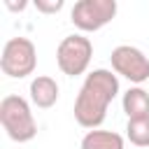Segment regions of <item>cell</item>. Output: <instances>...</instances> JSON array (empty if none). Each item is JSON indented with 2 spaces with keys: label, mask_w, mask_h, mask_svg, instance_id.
Wrapping results in <instances>:
<instances>
[{
  "label": "cell",
  "mask_w": 149,
  "mask_h": 149,
  "mask_svg": "<svg viewBox=\"0 0 149 149\" xmlns=\"http://www.w3.org/2000/svg\"><path fill=\"white\" fill-rule=\"evenodd\" d=\"M126 137L135 147H149V116L147 119H128Z\"/></svg>",
  "instance_id": "30bf717a"
},
{
  "label": "cell",
  "mask_w": 149,
  "mask_h": 149,
  "mask_svg": "<svg viewBox=\"0 0 149 149\" xmlns=\"http://www.w3.org/2000/svg\"><path fill=\"white\" fill-rule=\"evenodd\" d=\"M37 65V49L28 37H12L2 47L0 70L12 79H23L35 72Z\"/></svg>",
  "instance_id": "3957f363"
},
{
  "label": "cell",
  "mask_w": 149,
  "mask_h": 149,
  "mask_svg": "<svg viewBox=\"0 0 149 149\" xmlns=\"http://www.w3.org/2000/svg\"><path fill=\"white\" fill-rule=\"evenodd\" d=\"M5 7H9V9H14V12H16V9L21 12V9H26V7H28V2L23 0V2H19V5H16V2H12V0H5Z\"/></svg>",
  "instance_id": "7c38bea8"
},
{
  "label": "cell",
  "mask_w": 149,
  "mask_h": 149,
  "mask_svg": "<svg viewBox=\"0 0 149 149\" xmlns=\"http://www.w3.org/2000/svg\"><path fill=\"white\" fill-rule=\"evenodd\" d=\"M116 0H79L70 12V21L81 33H95L116 16Z\"/></svg>",
  "instance_id": "5b68a950"
},
{
  "label": "cell",
  "mask_w": 149,
  "mask_h": 149,
  "mask_svg": "<svg viewBox=\"0 0 149 149\" xmlns=\"http://www.w3.org/2000/svg\"><path fill=\"white\" fill-rule=\"evenodd\" d=\"M0 123L9 140L14 142H30L37 135V121L30 112V105L21 95H5L0 100Z\"/></svg>",
  "instance_id": "7a4b0ae2"
},
{
  "label": "cell",
  "mask_w": 149,
  "mask_h": 149,
  "mask_svg": "<svg viewBox=\"0 0 149 149\" xmlns=\"http://www.w3.org/2000/svg\"><path fill=\"white\" fill-rule=\"evenodd\" d=\"M112 70L121 77H126L128 81H133L135 86L144 84L149 79V58L144 56L142 49L133 47V44H119L112 49Z\"/></svg>",
  "instance_id": "8992f818"
},
{
  "label": "cell",
  "mask_w": 149,
  "mask_h": 149,
  "mask_svg": "<svg viewBox=\"0 0 149 149\" xmlns=\"http://www.w3.org/2000/svg\"><path fill=\"white\" fill-rule=\"evenodd\" d=\"M123 112L128 119H147L149 116V91L142 86H130L121 98Z\"/></svg>",
  "instance_id": "ba28073f"
},
{
  "label": "cell",
  "mask_w": 149,
  "mask_h": 149,
  "mask_svg": "<svg viewBox=\"0 0 149 149\" xmlns=\"http://www.w3.org/2000/svg\"><path fill=\"white\" fill-rule=\"evenodd\" d=\"M119 74L114 70L95 68L84 77V84L74 98V119L81 128L95 130L107 116L109 102L119 95Z\"/></svg>",
  "instance_id": "6da1fadb"
},
{
  "label": "cell",
  "mask_w": 149,
  "mask_h": 149,
  "mask_svg": "<svg viewBox=\"0 0 149 149\" xmlns=\"http://www.w3.org/2000/svg\"><path fill=\"white\" fill-rule=\"evenodd\" d=\"M28 91H30L33 105L40 107V109H49V107H54L56 100H58V84H56V79L49 77V74H37V77L30 81V88H28Z\"/></svg>",
  "instance_id": "52a82bcc"
},
{
  "label": "cell",
  "mask_w": 149,
  "mask_h": 149,
  "mask_svg": "<svg viewBox=\"0 0 149 149\" xmlns=\"http://www.w3.org/2000/svg\"><path fill=\"white\" fill-rule=\"evenodd\" d=\"M91 56H93V44L88 37L74 33V35H68L61 40L58 49H56V63H58V70L68 77H77V74H84L88 70V63H91Z\"/></svg>",
  "instance_id": "277c9868"
},
{
  "label": "cell",
  "mask_w": 149,
  "mask_h": 149,
  "mask_svg": "<svg viewBox=\"0 0 149 149\" xmlns=\"http://www.w3.org/2000/svg\"><path fill=\"white\" fill-rule=\"evenodd\" d=\"M79 149H123V137L114 130H88L81 137Z\"/></svg>",
  "instance_id": "9c48e42d"
},
{
  "label": "cell",
  "mask_w": 149,
  "mask_h": 149,
  "mask_svg": "<svg viewBox=\"0 0 149 149\" xmlns=\"http://www.w3.org/2000/svg\"><path fill=\"white\" fill-rule=\"evenodd\" d=\"M35 7H37V12H42V14H56V12H61V9L65 7V2H63V0H37Z\"/></svg>",
  "instance_id": "8fae6325"
}]
</instances>
